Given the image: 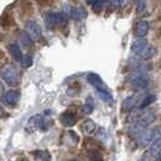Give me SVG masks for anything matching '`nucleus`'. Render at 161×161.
Segmentation results:
<instances>
[{
    "instance_id": "9",
    "label": "nucleus",
    "mask_w": 161,
    "mask_h": 161,
    "mask_svg": "<svg viewBox=\"0 0 161 161\" xmlns=\"http://www.w3.org/2000/svg\"><path fill=\"white\" fill-rule=\"evenodd\" d=\"M87 81H89L90 84H91L97 91H101V90L107 89L104 85V82H103V80L101 79V76L97 75V74H95V73H91V74L87 75Z\"/></svg>"
},
{
    "instance_id": "27",
    "label": "nucleus",
    "mask_w": 161,
    "mask_h": 161,
    "mask_svg": "<svg viewBox=\"0 0 161 161\" xmlns=\"http://www.w3.org/2000/svg\"><path fill=\"white\" fill-rule=\"evenodd\" d=\"M19 62L22 63V67H23V68H29V67L33 64V57L31 56V55H24V56H22Z\"/></svg>"
},
{
    "instance_id": "24",
    "label": "nucleus",
    "mask_w": 161,
    "mask_h": 161,
    "mask_svg": "<svg viewBox=\"0 0 161 161\" xmlns=\"http://www.w3.org/2000/svg\"><path fill=\"white\" fill-rule=\"evenodd\" d=\"M155 53H156V50H155V48L152 47V46H147V48L142 52L141 57H142L143 59H149V58H152V57L155 56Z\"/></svg>"
},
{
    "instance_id": "7",
    "label": "nucleus",
    "mask_w": 161,
    "mask_h": 161,
    "mask_svg": "<svg viewBox=\"0 0 161 161\" xmlns=\"http://www.w3.org/2000/svg\"><path fill=\"white\" fill-rule=\"evenodd\" d=\"M25 29H27V33L31 35V38L38 39V38L41 36L40 25L36 23L35 21H27V23H25Z\"/></svg>"
},
{
    "instance_id": "11",
    "label": "nucleus",
    "mask_w": 161,
    "mask_h": 161,
    "mask_svg": "<svg viewBox=\"0 0 161 161\" xmlns=\"http://www.w3.org/2000/svg\"><path fill=\"white\" fill-rule=\"evenodd\" d=\"M68 16H70L73 19H82L86 16V11L82 8H75V6H70L68 10Z\"/></svg>"
},
{
    "instance_id": "28",
    "label": "nucleus",
    "mask_w": 161,
    "mask_h": 161,
    "mask_svg": "<svg viewBox=\"0 0 161 161\" xmlns=\"http://www.w3.org/2000/svg\"><path fill=\"white\" fill-rule=\"evenodd\" d=\"M73 84H74V85H72V86L68 89L69 96H75V95H78V92H79V90H80V86H79L78 82H73Z\"/></svg>"
},
{
    "instance_id": "31",
    "label": "nucleus",
    "mask_w": 161,
    "mask_h": 161,
    "mask_svg": "<svg viewBox=\"0 0 161 161\" xmlns=\"http://www.w3.org/2000/svg\"><path fill=\"white\" fill-rule=\"evenodd\" d=\"M4 92H5V89H4V85H3L1 82H0V97L3 96V93H4Z\"/></svg>"
},
{
    "instance_id": "26",
    "label": "nucleus",
    "mask_w": 161,
    "mask_h": 161,
    "mask_svg": "<svg viewBox=\"0 0 161 161\" xmlns=\"http://www.w3.org/2000/svg\"><path fill=\"white\" fill-rule=\"evenodd\" d=\"M105 5V0H95L92 1V10L95 12H99L101 10H103Z\"/></svg>"
},
{
    "instance_id": "4",
    "label": "nucleus",
    "mask_w": 161,
    "mask_h": 161,
    "mask_svg": "<svg viewBox=\"0 0 161 161\" xmlns=\"http://www.w3.org/2000/svg\"><path fill=\"white\" fill-rule=\"evenodd\" d=\"M19 97H21L19 91H17V90H10L8 92H4L3 96L0 97V98H1V102H3L4 105H6L8 108H14L18 103Z\"/></svg>"
},
{
    "instance_id": "6",
    "label": "nucleus",
    "mask_w": 161,
    "mask_h": 161,
    "mask_svg": "<svg viewBox=\"0 0 161 161\" xmlns=\"http://www.w3.org/2000/svg\"><path fill=\"white\" fill-rule=\"evenodd\" d=\"M149 32V22L148 21H138L137 23L135 24L133 28V34L136 38H144L145 35Z\"/></svg>"
},
{
    "instance_id": "2",
    "label": "nucleus",
    "mask_w": 161,
    "mask_h": 161,
    "mask_svg": "<svg viewBox=\"0 0 161 161\" xmlns=\"http://www.w3.org/2000/svg\"><path fill=\"white\" fill-rule=\"evenodd\" d=\"M149 85V78L144 70L136 69L131 75V87L133 90H144Z\"/></svg>"
},
{
    "instance_id": "33",
    "label": "nucleus",
    "mask_w": 161,
    "mask_h": 161,
    "mask_svg": "<svg viewBox=\"0 0 161 161\" xmlns=\"http://www.w3.org/2000/svg\"><path fill=\"white\" fill-rule=\"evenodd\" d=\"M3 115V107H1V104H0V116Z\"/></svg>"
},
{
    "instance_id": "18",
    "label": "nucleus",
    "mask_w": 161,
    "mask_h": 161,
    "mask_svg": "<svg viewBox=\"0 0 161 161\" xmlns=\"http://www.w3.org/2000/svg\"><path fill=\"white\" fill-rule=\"evenodd\" d=\"M57 17V25L59 27H64L68 23V14L62 11V12H57L56 14Z\"/></svg>"
},
{
    "instance_id": "17",
    "label": "nucleus",
    "mask_w": 161,
    "mask_h": 161,
    "mask_svg": "<svg viewBox=\"0 0 161 161\" xmlns=\"http://www.w3.org/2000/svg\"><path fill=\"white\" fill-rule=\"evenodd\" d=\"M81 130L85 132V133H87V135H92L95 131H96V124L93 122V120H86L82 122V125H81Z\"/></svg>"
},
{
    "instance_id": "1",
    "label": "nucleus",
    "mask_w": 161,
    "mask_h": 161,
    "mask_svg": "<svg viewBox=\"0 0 161 161\" xmlns=\"http://www.w3.org/2000/svg\"><path fill=\"white\" fill-rule=\"evenodd\" d=\"M0 76L4 80V82L11 87L17 86L19 84V80H21L18 70L11 63H6L0 68Z\"/></svg>"
},
{
    "instance_id": "21",
    "label": "nucleus",
    "mask_w": 161,
    "mask_h": 161,
    "mask_svg": "<svg viewBox=\"0 0 161 161\" xmlns=\"http://www.w3.org/2000/svg\"><path fill=\"white\" fill-rule=\"evenodd\" d=\"M93 108H95V102H93V99H92L91 97H89V98L86 99V104L82 107V113L91 114L92 110H93Z\"/></svg>"
},
{
    "instance_id": "23",
    "label": "nucleus",
    "mask_w": 161,
    "mask_h": 161,
    "mask_svg": "<svg viewBox=\"0 0 161 161\" xmlns=\"http://www.w3.org/2000/svg\"><path fill=\"white\" fill-rule=\"evenodd\" d=\"M98 95H99V97L103 99V101H105L107 103H109V104H112L113 103V96L108 92V90H101V91H98Z\"/></svg>"
},
{
    "instance_id": "19",
    "label": "nucleus",
    "mask_w": 161,
    "mask_h": 161,
    "mask_svg": "<svg viewBox=\"0 0 161 161\" xmlns=\"http://www.w3.org/2000/svg\"><path fill=\"white\" fill-rule=\"evenodd\" d=\"M136 103V98L132 96L127 97L125 101H124V103H122V109L125 110V112H130L132 108H133V105Z\"/></svg>"
},
{
    "instance_id": "15",
    "label": "nucleus",
    "mask_w": 161,
    "mask_h": 161,
    "mask_svg": "<svg viewBox=\"0 0 161 161\" xmlns=\"http://www.w3.org/2000/svg\"><path fill=\"white\" fill-rule=\"evenodd\" d=\"M14 25H15V19H14V17L10 16L8 14L3 15V17L0 18V27H1V28L8 29V28H11V27H14Z\"/></svg>"
},
{
    "instance_id": "29",
    "label": "nucleus",
    "mask_w": 161,
    "mask_h": 161,
    "mask_svg": "<svg viewBox=\"0 0 161 161\" xmlns=\"http://www.w3.org/2000/svg\"><path fill=\"white\" fill-rule=\"evenodd\" d=\"M36 3L41 6H50L53 4V0H36Z\"/></svg>"
},
{
    "instance_id": "5",
    "label": "nucleus",
    "mask_w": 161,
    "mask_h": 161,
    "mask_svg": "<svg viewBox=\"0 0 161 161\" xmlns=\"http://www.w3.org/2000/svg\"><path fill=\"white\" fill-rule=\"evenodd\" d=\"M150 143H152V145H150V148H149V150H148V153H147V156H149L150 159H156V160H159L161 155L160 137L154 138Z\"/></svg>"
},
{
    "instance_id": "12",
    "label": "nucleus",
    "mask_w": 161,
    "mask_h": 161,
    "mask_svg": "<svg viewBox=\"0 0 161 161\" xmlns=\"http://www.w3.org/2000/svg\"><path fill=\"white\" fill-rule=\"evenodd\" d=\"M18 40L21 42V45H23L25 48H31L33 45V40L31 38V35L25 31H21L18 32Z\"/></svg>"
},
{
    "instance_id": "14",
    "label": "nucleus",
    "mask_w": 161,
    "mask_h": 161,
    "mask_svg": "<svg viewBox=\"0 0 161 161\" xmlns=\"http://www.w3.org/2000/svg\"><path fill=\"white\" fill-rule=\"evenodd\" d=\"M78 142H79V136L74 131H68L67 135L64 136L63 143L65 145H68V147H73V145H76Z\"/></svg>"
},
{
    "instance_id": "3",
    "label": "nucleus",
    "mask_w": 161,
    "mask_h": 161,
    "mask_svg": "<svg viewBox=\"0 0 161 161\" xmlns=\"http://www.w3.org/2000/svg\"><path fill=\"white\" fill-rule=\"evenodd\" d=\"M158 131H159L158 127L155 130H153V131H141L137 135V138H136L137 144L139 145V147H145V145H148L153 141L154 138L159 137V132H158Z\"/></svg>"
},
{
    "instance_id": "13",
    "label": "nucleus",
    "mask_w": 161,
    "mask_h": 161,
    "mask_svg": "<svg viewBox=\"0 0 161 161\" xmlns=\"http://www.w3.org/2000/svg\"><path fill=\"white\" fill-rule=\"evenodd\" d=\"M8 52H10V55L12 56V58H14L15 61H17V62H19L22 56H23L21 47L18 46V44H15V42H12V44L8 45Z\"/></svg>"
},
{
    "instance_id": "8",
    "label": "nucleus",
    "mask_w": 161,
    "mask_h": 161,
    "mask_svg": "<svg viewBox=\"0 0 161 161\" xmlns=\"http://www.w3.org/2000/svg\"><path fill=\"white\" fill-rule=\"evenodd\" d=\"M59 121L64 127H72L76 122V116L73 112H64L63 114H61Z\"/></svg>"
},
{
    "instance_id": "16",
    "label": "nucleus",
    "mask_w": 161,
    "mask_h": 161,
    "mask_svg": "<svg viewBox=\"0 0 161 161\" xmlns=\"http://www.w3.org/2000/svg\"><path fill=\"white\" fill-rule=\"evenodd\" d=\"M45 23L47 25L48 29H55L57 25V17L55 12H47L45 15Z\"/></svg>"
},
{
    "instance_id": "34",
    "label": "nucleus",
    "mask_w": 161,
    "mask_h": 161,
    "mask_svg": "<svg viewBox=\"0 0 161 161\" xmlns=\"http://www.w3.org/2000/svg\"><path fill=\"white\" fill-rule=\"evenodd\" d=\"M70 1H72V3H76V1H78V0H70Z\"/></svg>"
},
{
    "instance_id": "25",
    "label": "nucleus",
    "mask_w": 161,
    "mask_h": 161,
    "mask_svg": "<svg viewBox=\"0 0 161 161\" xmlns=\"http://www.w3.org/2000/svg\"><path fill=\"white\" fill-rule=\"evenodd\" d=\"M154 101H155V96H154V95H148V96L142 101V103L139 104V108H141V109H145L148 105L152 104Z\"/></svg>"
},
{
    "instance_id": "10",
    "label": "nucleus",
    "mask_w": 161,
    "mask_h": 161,
    "mask_svg": "<svg viewBox=\"0 0 161 161\" xmlns=\"http://www.w3.org/2000/svg\"><path fill=\"white\" fill-rule=\"evenodd\" d=\"M148 46V42L145 40L144 38H138L137 40L132 44V51L136 53V55H142V52L144 51L145 48Z\"/></svg>"
},
{
    "instance_id": "20",
    "label": "nucleus",
    "mask_w": 161,
    "mask_h": 161,
    "mask_svg": "<svg viewBox=\"0 0 161 161\" xmlns=\"http://www.w3.org/2000/svg\"><path fill=\"white\" fill-rule=\"evenodd\" d=\"M121 0H105V8H108V12L115 11L116 8L120 6Z\"/></svg>"
},
{
    "instance_id": "22",
    "label": "nucleus",
    "mask_w": 161,
    "mask_h": 161,
    "mask_svg": "<svg viewBox=\"0 0 161 161\" xmlns=\"http://www.w3.org/2000/svg\"><path fill=\"white\" fill-rule=\"evenodd\" d=\"M33 155H34V158L36 159V160H50L51 159V155L46 152V150H35L34 153H33Z\"/></svg>"
},
{
    "instance_id": "32",
    "label": "nucleus",
    "mask_w": 161,
    "mask_h": 161,
    "mask_svg": "<svg viewBox=\"0 0 161 161\" xmlns=\"http://www.w3.org/2000/svg\"><path fill=\"white\" fill-rule=\"evenodd\" d=\"M3 56H4V52H3V51H1V50H0V59H1V58H3Z\"/></svg>"
},
{
    "instance_id": "30",
    "label": "nucleus",
    "mask_w": 161,
    "mask_h": 161,
    "mask_svg": "<svg viewBox=\"0 0 161 161\" xmlns=\"http://www.w3.org/2000/svg\"><path fill=\"white\" fill-rule=\"evenodd\" d=\"M145 8V0H137V11L141 12Z\"/></svg>"
}]
</instances>
